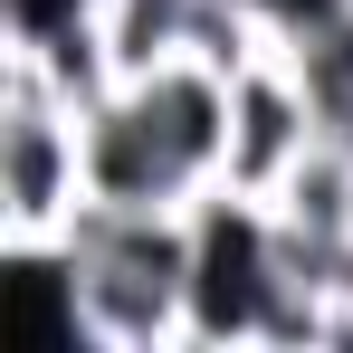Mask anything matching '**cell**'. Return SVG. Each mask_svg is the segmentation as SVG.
Instances as JSON below:
<instances>
[{
  "label": "cell",
  "mask_w": 353,
  "mask_h": 353,
  "mask_svg": "<svg viewBox=\"0 0 353 353\" xmlns=\"http://www.w3.org/2000/svg\"><path fill=\"white\" fill-rule=\"evenodd\" d=\"M191 210H124V201L77 210L58 248L96 353H191Z\"/></svg>",
  "instance_id": "cell-1"
},
{
  "label": "cell",
  "mask_w": 353,
  "mask_h": 353,
  "mask_svg": "<svg viewBox=\"0 0 353 353\" xmlns=\"http://www.w3.org/2000/svg\"><path fill=\"white\" fill-rule=\"evenodd\" d=\"M96 201L86 181V115L58 96L39 48H0V239L10 248H58L77 210Z\"/></svg>",
  "instance_id": "cell-2"
},
{
  "label": "cell",
  "mask_w": 353,
  "mask_h": 353,
  "mask_svg": "<svg viewBox=\"0 0 353 353\" xmlns=\"http://www.w3.org/2000/svg\"><path fill=\"white\" fill-rule=\"evenodd\" d=\"M277 230L268 201L210 191L191 210V353H268V315H277Z\"/></svg>",
  "instance_id": "cell-3"
},
{
  "label": "cell",
  "mask_w": 353,
  "mask_h": 353,
  "mask_svg": "<svg viewBox=\"0 0 353 353\" xmlns=\"http://www.w3.org/2000/svg\"><path fill=\"white\" fill-rule=\"evenodd\" d=\"M315 143H325V115H315L296 58H287V48L248 58L230 77V163H220V191H239V201H277L287 172L315 153Z\"/></svg>",
  "instance_id": "cell-4"
}]
</instances>
